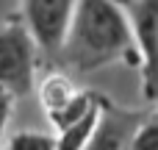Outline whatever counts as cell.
Returning <instances> with one entry per match:
<instances>
[{"mask_svg": "<svg viewBox=\"0 0 158 150\" xmlns=\"http://www.w3.org/2000/svg\"><path fill=\"white\" fill-rule=\"evenodd\" d=\"M58 61L75 72H94L117 61L142 67L122 6L117 0H78Z\"/></svg>", "mask_w": 158, "mask_h": 150, "instance_id": "1", "label": "cell"}, {"mask_svg": "<svg viewBox=\"0 0 158 150\" xmlns=\"http://www.w3.org/2000/svg\"><path fill=\"white\" fill-rule=\"evenodd\" d=\"M103 97H106V95H100V100H97L81 120H75L72 125H67V128L58 131V136H56V150H83L86 148V142H89V136H92V131H94V125H97Z\"/></svg>", "mask_w": 158, "mask_h": 150, "instance_id": "6", "label": "cell"}, {"mask_svg": "<svg viewBox=\"0 0 158 150\" xmlns=\"http://www.w3.org/2000/svg\"><path fill=\"white\" fill-rule=\"evenodd\" d=\"M0 150H6V148H0Z\"/></svg>", "mask_w": 158, "mask_h": 150, "instance_id": "12", "label": "cell"}, {"mask_svg": "<svg viewBox=\"0 0 158 150\" xmlns=\"http://www.w3.org/2000/svg\"><path fill=\"white\" fill-rule=\"evenodd\" d=\"M131 22L136 50L142 56L144 97H158V0H117Z\"/></svg>", "mask_w": 158, "mask_h": 150, "instance_id": "4", "label": "cell"}, {"mask_svg": "<svg viewBox=\"0 0 158 150\" xmlns=\"http://www.w3.org/2000/svg\"><path fill=\"white\" fill-rule=\"evenodd\" d=\"M39 64V47L25 28L22 17H11L0 28V84L14 95L25 97L33 89Z\"/></svg>", "mask_w": 158, "mask_h": 150, "instance_id": "2", "label": "cell"}, {"mask_svg": "<svg viewBox=\"0 0 158 150\" xmlns=\"http://www.w3.org/2000/svg\"><path fill=\"white\" fill-rule=\"evenodd\" d=\"M75 92H78V89L72 86V81H69L67 75H61V72H50V75L42 81L39 97H42V106H44V111L50 114V111L61 109L64 103H69Z\"/></svg>", "mask_w": 158, "mask_h": 150, "instance_id": "7", "label": "cell"}, {"mask_svg": "<svg viewBox=\"0 0 158 150\" xmlns=\"http://www.w3.org/2000/svg\"><path fill=\"white\" fill-rule=\"evenodd\" d=\"M78 0H22V22L31 31L39 56L58 61Z\"/></svg>", "mask_w": 158, "mask_h": 150, "instance_id": "3", "label": "cell"}, {"mask_svg": "<svg viewBox=\"0 0 158 150\" xmlns=\"http://www.w3.org/2000/svg\"><path fill=\"white\" fill-rule=\"evenodd\" d=\"M150 117L144 109H122L114 106L108 97H103L97 125L83 150H131L136 128Z\"/></svg>", "mask_w": 158, "mask_h": 150, "instance_id": "5", "label": "cell"}, {"mask_svg": "<svg viewBox=\"0 0 158 150\" xmlns=\"http://www.w3.org/2000/svg\"><path fill=\"white\" fill-rule=\"evenodd\" d=\"M6 150H56V136L39 131H19L8 139Z\"/></svg>", "mask_w": 158, "mask_h": 150, "instance_id": "9", "label": "cell"}, {"mask_svg": "<svg viewBox=\"0 0 158 150\" xmlns=\"http://www.w3.org/2000/svg\"><path fill=\"white\" fill-rule=\"evenodd\" d=\"M14 95L0 84V142H3V134H6V125H8V120H11V111H14Z\"/></svg>", "mask_w": 158, "mask_h": 150, "instance_id": "11", "label": "cell"}, {"mask_svg": "<svg viewBox=\"0 0 158 150\" xmlns=\"http://www.w3.org/2000/svg\"><path fill=\"white\" fill-rule=\"evenodd\" d=\"M156 100H158V97H156Z\"/></svg>", "mask_w": 158, "mask_h": 150, "instance_id": "13", "label": "cell"}, {"mask_svg": "<svg viewBox=\"0 0 158 150\" xmlns=\"http://www.w3.org/2000/svg\"><path fill=\"white\" fill-rule=\"evenodd\" d=\"M131 150H158V120L156 117H147L136 128Z\"/></svg>", "mask_w": 158, "mask_h": 150, "instance_id": "10", "label": "cell"}, {"mask_svg": "<svg viewBox=\"0 0 158 150\" xmlns=\"http://www.w3.org/2000/svg\"><path fill=\"white\" fill-rule=\"evenodd\" d=\"M97 100H100V92H75L69 103H64L61 109L50 111L47 117H50V122L61 131V128L72 125L75 120H81V117H83V114H86V111H89Z\"/></svg>", "mask_w": 158, "mask_h": 150, "instance_id": "8", "label": "cell"}]
</instances>
